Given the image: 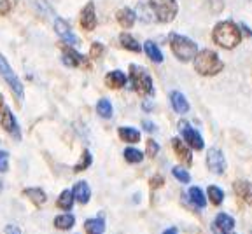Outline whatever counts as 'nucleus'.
Here are the masks:
<instances>
[{"label": "nucleus", "mask_w": 252, "mask_h": 234, "mask_svg": "<svg viewBox=\"0 0 252 234\" xmlns=\"http://www.w3.org/2000/svg\"><path fill=\"white\" fill-rule=\"evenodd\" d=\"M212 39L217 46L224 47V49H235L242 40L240 27L233 21H220L214 27Z\"/></svg>", "instance_id": "f257e3e1"}, {"label": "nucleus", "mask_w": 252, "mask_h": 234, "mask_svg": "<svg viewBox=\"0 0 252 234\" xmlns=\"http://www.w3.org/2000/svg\"><path fill=\"white\" fill-rule=\"evenodd\" d=\"M224 68V63L220 61L219 55L210 49H203L196 55L194 58V70L200 75L210 77V75H217L220 70Z\"/></svg>", "instance_id": "f03ea898"}, {"label": "nucleus", "mask_w": 252, "mask_h": 234, "mask_svg": "<svg viewBox=\"0 0 252 234\" xmlns=\"http://www.w3.org/2000/svg\"><path fill=\"white\" fill-rule=\"evenodd\" d=\"M170 47H172V53L175 55V58L184 63L194 59L198 55L196 42L184 35H179V33H172L170 35Z\"/></svg>", "instance_id": "7ed1b4c3"}, {"label": "nucleus", "mask_w": 252, "mask_h": 234, "mask_svg": "<svg viewBox=\"0 0 252 234\" xmlns=\"http://www.w3.org/2000/svg\"><path fill=\"white\" fill-rule=\"evenodd\" d=\"M130 81L135 93L140 94V96H147V94L153 93V77L146 68H142L138 65H130Z\"/></svg>", "instance_id": "20e7f679"}, {"label": "nucleus", "mask_w": 252, "mask_h": 234, "mask_svg": "<svg viewBox=\"0 0 252 234\" xmlns=\"http://www.w3.org/2000/svg\"><path fill=\"white\" fill-rule=\"evenodd\" d=\"M0 77L7 82V86L11 88L12 96L16 98L18 105H21V102H23V98H25L23 84H21V81L18 79V75L14 74V70L11 68V65L7 63V59H5L2 55H0Z\"/></svg>", "instance_id": "39448f33"}, {"label": "nucleus", "mask_w": 252, "mask_h": 234, "mask_svg": "<svg viewBox=\"0 0 252 234\" xmlns=\"http://www.w3.org/2000/svg\"><path fill=\"white\" fill-rule=\"evenodd\" d=\"M149 7L159 23H170L179 12L177 0H149Z\"/></svg>", "instance_id": "423d86ee"}, {"label": "nucleus", "mask_w": 252, "mask_h": 234, "mask_svg": "<svg viewBox=\"0 0 252 234\" xmlns=\"http://www.w3.org/2000/svg\"><path fill=\"white\" fill-rule=\"evenodd\" d=\"M0 126H2L11 137L21 138V129H20V126H18V121H16V117L12 116L11 109H9L7 103H5L2 93H0Z\"/></svg>", "instance_id": "0eeeda50"}, {"label": "nucleus", "mask_w": 252, "mask_h": 234, "mask_svg": "<svg viewBox=\"0 0 252 234\" xmlns=\"http://www.w3.org/2000/svg\"><path fill=\"white\" fill-rule=\"evenodd\" d=\"M63 63L72 68H84V70H90L91 68V61L90 58H86L84 55L77 53L74 47H70V44H63Z\"/></svg>", "instance_id": "6e6552de"}, {"label": "nucleus", "mask_w": 252, "mask_h": 234, "mask_svg": "<svg viewBox=\"0 0 252 234\" xmlns=\"http://www.w3.org/2000/svg\"><path fill=\"white\" fill-rule=\"evenodd\" d=\"M179 129H181L182 137H184L186 144H188L189 147L196 148V150H201V148H203V145H205L203 138H201L200 133H198L196 129L193 128V126L189 124L188 121H181V122H179Z\"/></svg>", "instance_id": "1a4fd4ad"}, {"label": "nucleus", "mask_w": 252, "mask_h": 234, "mask_svg": "<svg viewBox=\"0 0 252 234\" xmlns=\"http://www.w3.org/2000/svg\"><path fill=\"white\" fill-rule=\"evenodd\" d=\"M207 166L212 173L216 175H222L226 172V159L222 156L219 148H210L209 152H207Z\"/></svg>", "instance_id": "9d476101"}, {"label": "nucleus", "mask_w": 252, "mask_h": 234, "mask_svg": "<svg viewBox=\"0 0 252 234\" xmlns=\"http://www.w3.org/2000/svg\"><path fill=\"white\" fill-rule=\"evenodd\" d=\"M79 21H81V27H83L86 31H93L94 28H96V12H94L93 2H88V4L83 7Z\"/></svg>", "instance_id": "9b49d317"}, {"label": "nucleus", "mask_w": 252, "mask_h": 234, "mask_svg": "<svg viewBox=\"0 0 252 234\" xmlns=\"http://www.w3.org/2000/svg\"><path fill=\"white\" fill-rule=\"evenodd\" d=\"M235 227V219L228 213H219L214 220V233L216 234H229Z\"/></svg>", "instance_id": "f8f14e48"}, {"label": "nucleus", "mask_w": 252, "mask_h": 234, "mask_svg": "<svg viewBox=\"0 0 252 234\" xmlns=\"http://www.w3.org/2000/svg\"><path fill=\"white\" fill-rule=\"evenodd\" d=\"M55 30H56V33L62 37L65 44H70V46L79 44V39L74 35V31H72V28L68 27L67 21H63V20H60V18H58V20L55 21Z\"/></svg>", "instance_id": "ddd939ff"}, {"label": "nucleus", "mask_w": 252, "mask_h": 234, "mask_svg": "<svg viewBox=\"0 0 252 234\" xmlns=\"http://www.w3.org/2000/svg\"><path fill=\"white\" fill-rule=\"evenodd\" d=\"M172 147H173V150H175V156H177L184 164L193 163V154H191V150H189L188 144H184V142L179 140V138H172Z\"/></svg>", "instance_id": "4468645a"}, {"label": "nucleus", "mask_w": 252, "mask_h": 234, "mask_svg": "<svg viewBox=\"0 0 252 234\" xmlns=\"http://www.w3.org/2000/svg\"><path fill=\"white\" fill-rule=\"evenodd\" d=\"M233 191L240 199H244L247 205H252V182L249 180H236L233 183Z\"/></svg>", "instance_id": "2eb2a0df"}, {"label": "nucleus", "mask_w": 252, "mask_h": 234, "mask_svg": "<svg viewBox=\"0 0 252 234\" xmlns=\"http://www.w3.org/2000/svg\"><path fill=\"white\" fill-rule=\"evenodd\" d=\"M126 82H128V77L121 70H112L105 75V84L110 89H121L126 86Z\"/></svg>", "instance_id": "dca6fc26"}, {"label": "nucleus", "mask_w": 252, "mask_h": 234, "mask_svg": "<svg viewBox=\"0 0 252 234\" xmlns=\"http://www.w3.org/2000/svg\"><path fill=\"white\" fill-rule=\"evenodd\" d=\"M116 20L123 28H131L135 21H137V12L130 7H123L116 12Z\"/></svg>", "instance_id": "f3484780"}, {"label": "nucleus", "mask_w": 252, "mask_h": 234, "mask_svg": "<svg viewBox=\"0 0 252 234\" xmlns=\"http://www.w3.org/2000/svg\"><path fill=\"white\" fill-rule=\"evenodd\" d=\"M170 103H172L173 110L179 114H186L189 110V103L186 100V96L179 91H172L170 93Z\"/></svg>", "instance_id": "a211bd4d"}, {"label": "nucleus", "mask_w": 252, "mask_h": 234, "mask_svg": "<svg viewBox=\"0 0 252 234\" xmlns=\"http://www.w3.org/2000/svg\"><path fill=\"white\" fill-rule=\"evenodd\" d=\"M72 192H74V198L77 199L79 203H88L90 201V196H91V189L90 185H88L84 180H81V182H77L74 185V189H72Z\"/></svg>", "instance_id": "6ab92c4d"}, {"label": "nucleus", "mask_w": 252, "mask_h": 234, "mask_svg": "<svg viewBox=\"0 0 252 234\" xmlns=\"http://www.w3.org/2000/svg\"><path fill=\"white\" fill-rule=\"evenodd\" d=\"M118 135L123 142H128V144H137V142H140V133H138L135 128H130V126H123V128H119Z\"/></svg>", "instance_id": "aec40b11"}, {"label": "nucleus", "mask_w": 252, "mask_h": 234, "mask_svg": "<svg viewBox=\"0 0 252 234\" xmlns=\"http://www.w3.org/2000/svg\"><path fill=\"white\" fill-rule=\"evenodd\" d=\"M84 229L88 234H103L105 233V222H103L102 217L98 219H88L84 222Z\"/></svg>", "instance_id": "412c9836"}, {"label": "nucleus", "mask_w": 252, "mask_h": 234, "mask_svg": "<svg viewBox=\"0 0 252 234\" xmlns=\"http://www.w3.org/2000/svg\"><path fill=\"white\" fill-rule=\"evenodd\" d=\"M23 194L27 196L28 199H30L32 203H35V205H44L47 201V196L46 192L42 191V189L39 187H30V189H25Z\"/></svg>", "instance_id": "4be33fe9"}, {"label": "nucleus", "mask_w": 252, "mask_h": 234, "mask_svg": "<svg viewBox=\"0 0 252 234\" xmlns=\"http://www.w3.org/2000/svg\"><path fill=\"white\" fill-rule=\"evenodd\" d=\"M144 51H146L147 58H151L154 63H161L163 61V53L161 49L156 46V44L153 42V40H147L146 44H144Z\"/></svg>", "instance_id": "5701e85b"}, {"label": "nucleus", "mask_w": 252, "mask_h": 234, "mask_svg": "<svg viewBox=\"0 0 252 234\" xmlns=\"http://www.w3.org/2000/svg\"><path fill=\"white\" fill-rule=\"evenodd\" d=\"M74 192L72 191H63L62 194H60L58 201H56V206L60 208V210H70L72 206H74Z\"/></svg>", "instance_id": "b1692460"}, {"label": "nucleus", "mask_w": 252, "mask_h": 234, "mask_svg": "<svg viewBox=\"0 0 252 234\" xmlns=\"http://www.w3.org/2000/svg\"><path fill=\"white\" fill-rule=\"evenodd\" d=\"M75 224V217L74 215H68V213H63L60 217L55 219V227L60 231H68L72 229V226Z\"/></svg>", "instance_id": "393cba45"}, {"label": "nucleus", "mask_w": 252, "mask_h": 234, "mask_svg": "<svg viewBox=\"0 0 252 234\" xmlns=\"http://www.w3.org/2000/svg\"><path fill=\"white\" fill-rule=\"evenodd\" d=\"M119 42H121V46L125 47V49H128V51H133V53L142 51L140 44H138L137 39H133L130 33H123V35L119 37Z\"/></svg>", "instance_id": "a878e982"}, {"label": "nucleus", "mask_w": 252, "mask_h": 234, "mask_svg": "<svg viewBox=\"0 0 252 234\" xmlns=\"http://www.w3.org/2000/svg\"><path fill=\"white\" fill-rule=\"evenodd\" d=\"M189 199L196 205L198 208H205L207 206V198H205L203 191L200 187H191L189 189Z\"/></svg>", "instance_id": "bb28decb"}, {"label": "nucleus", "mask_w": 252, "mask_h": 234, "mask_svg": "<svg viewBox=\"0 0 252 234\" xmlns=\"http://www.w3.org/2000/svg\"><path fill=\"white\" fill-rule=\"evenodd\" d=\"M96 112H98L100 117H105V119H110L114 110H112V103L107 100V98H102L98 103H96Z\"/></svg>", "instance_id": "cd10ccee"}, {"label": "nucleus", "mask_w": 252, "mask_h": 234, "mask_svg": "<svg viewBox=\"0 0 252 234\" xmlns=\"http://www.w3.org/2000/svg\"><path fill=\"white\" fill-rule=\"evenodd\" d=\"M207 194H209L210 203L216 205V206H219V205L222 203V199H224V192L220 191L219 187H216V185H210L209 191H207Z\"/></svg>", "instance_id": "c85d7f7f"}, {"label": "nucleus", "mask_w": 252, "mask_h": 234, "mask_svg": "<svg viewBox=\"0 0 252 234\" xmlns=\"http://www.w3.org/2000/svg\"><path fill=\"white\" fill-rule=\"evenodd\" d=\"M125 159L128 161V163L137 164V163H142V161H144V154H142L140 150H138V148L128 147L125 150Z\"/></svg>", "instance_id": "c756f323"}, {"label": "nucleus", "mask_w": 252, "mask_h": 234, "mask_svg": "<svg viewBox=\"0 0 252 234\" xmlns=\"http://www.w3.org/2000/svg\"><path fill=\"white\" fill-rule=\"evenodd\" d=\"M91 163H93V157H91V152L90 150H84L83 152V157H81V163H77L74 166V172H84V170H88L91 166Z\"/></svg>", "instance_id": "7c9ffc66"}, {"label": "nucleus", "mask_w": 252, "mask_h": 234, "mask_svg": "<svg viewBox=\"0 0 252 234\" xmlns=\"http://www.w3.org/2000/svg\"><path fill=\"white\" fill-rule=\"evenodd\" d=\"M103 51H105V47H103V44L93 42V44H91V49H90V58H91V59H98V58H102Z\"/></svg>", "instance_id": "2f4dec72"}, {"label": "nucleus", "mask_w": 252, "mask_h": 234, "mask_svg": "<svg viewBox=\"0 0 252 234\" xmlns=\"http://www.w3.org/2000/svg\"><path fill=\"white\" fill-rule=\"evenodd\" d=\"M172 175L175 176V178L179 180V182H182V183H188L189 180H191V175H189L186 170H182V168H179V166H175V168L172 170Z\"/></svg>", "instance_id": "473e14b6"}, {"label": "nucleus", "mask_w": 252, "mask_h": 234, "mask_svg": "<svg viewBox=\"0 0 252 234\" xmlns=\"http://www.w3.org/2000/svg\"><path fill=\"white\" fill-rule=\"evenodd\" d=\"M146 147H147V156L149 157H154L158 152H159V145H158V142H154V140H147Z\"/></svg>", "instance_id": "72a5a7b5"}, {"label": "nucleus", "mask_w": 252, "mask_h": 234, "mask_svg": "<svg viewBox=\"0 0 252 234\" xmlns=\"http://www.w3.org/2000/svg\"><path fill=\"white\" fill-rule=\"evenodd\" d=\"M9 168V154L4 152V150H0V172L4 173L7 172Z\"/></svg>", "instance_id": "f704fd0d"}, {"label": "nucleus", "mask_w": 252, "mask_h": 234, "mask_svg": "<svg viewBox=\"0 0 252 234\" xmlns=\"http://www.w3.org/2000/svg\"><path fill=\"white\" fill-rule=\"evenodd\" d=\"M163 182H165V180H163L161 175H154L153 178H151L149 183H151V187H153V189H158V187H161Z\"/></svg>", "instance_id": "c9c22d12"}, {"label": "nucleus", "mask_w": 252, "mask_h": 234, "mask_svg": "<svg viewBox=\"0 0 252 234\" xmlns=\"http://www.w3.org/2000/svg\"><path fill=\"white\" fill-rule=\"evenodd\" d=\"M11 2H9V0H0V14L2 16H5L7 14L9 11H11Z\"/></svg>", "instance_id": "e433bc0d"}, {"label": "nucleus", "mask_w": 252, "mask_h": 234, "mask_svg": "<svg viewBox=\"0 0 252 234\" xmlns=\"http://www.w3.org/2000/svg\"><path fill=\"white\" fill-rule=\"evenodd\" d=\"M5 234H21V229L14 224H9V226H5Z\"/></svg>", "instance_id": "4c0bfd02"}, {"label": "nucleus", "mask_w": 252, "mask_h": 234, "mask_svg": "<svg viewBox=\"0 0 252 234\" xmlns=\"http://www.w3.org/2000/svg\"><path fill=\"white\" fill-rule=\"evenodd\" d=\"M144 128H146V131H149V133L156 131V124H154V122H151V121H144Z\"/></svg>", "instance_id": "58836bf2"}, {"label": "nucleus", "mask_w": 252, "mask_h": 234, "mask_svg": "<svg viewBox=\"0 0 252 234\" xmlns=\"http://www.w3.org/2000/svg\"><path fill=\"white\" fill-rule=\"evenodd\" d=\"M142 109L149 112V110H153V103H151V102H144V103H142Z\"/></svg>", "instance_id": "ea45409f"}, {"label": "nucleus", "mask_w": 252, "mask_h": 234, "mask_svg": "<svg viewBox=\"0 0 252 234\" xmlns=\"http://www.w3.org/2000/svg\"><path fill=\"white\" fill-rule=\"evenodd\" d=\"M163 234H179V233H177V229H175V227H172V229L165 231V233H163Z\"/></svg>", "instance_id": "a19ab883"}, {"label": "nucleus", "mask_w": 252, "mask_h": 234, "mask_svg": "<svg viewBox=\"0 0 252 234\" xmlns=\"http://www.w3.org/2000/svg\"><path fill=\"white\" fill-rule=\"evenodd\" d=\"M2 189H4V183H2V180H0V192H2Z\"/></svg>", "instance_id": "79ce46f5"}]
</instances>
